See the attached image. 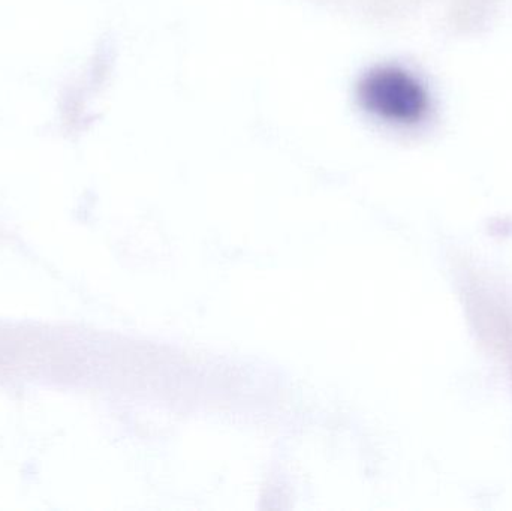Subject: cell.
Listing matches in <instances>:
<instances>
[{
	"instance_id": "obj_1",
	"label": "cell",
	"mask_w": 512,
	"mask_h": 511,
	"mask_svg": "<svg viewBox=\"0 0 512 511\" xmlns=\"http://www.w3.org/2000/svg\"><path fill=\"white\" fill-rule=\"evenodd\" d=\"M358 98L369 113L393 125L414 126L429 116L426 87L411 72L397 66L370 71L361 80Z\"/></svg>"
}]
</instances>
